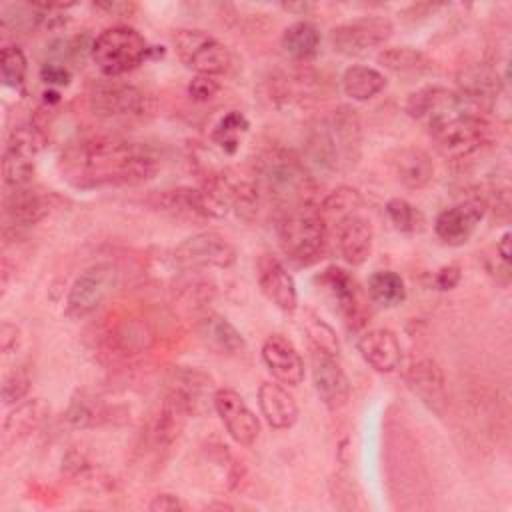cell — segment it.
<instances>
[{"label": "cell", "instance_id": "8992f818", "mask_svg": "<svg viewBox=\"0 0 512 512\" xmlns=\"http://www.w3.org/2000/svg\"><path fill=\"white\" fill-rule=\"evenodd\" d=\"M148 52L150 46L138 30L130 26H112L92 40L90 58L104 76L118 78L138 68Z\"/></svg>", "mask_w": 512, "mask_h": 512}, {"label": "cell", "instance_id": "cb8c5ba5", "mask_svg": "<svg viewBox=\"0 0 512 512\" xmlns=\"http://www.w3.org/2000/svg\"><path fill=\"white\" fill-rule=\"evenodd\" d=\"M362 360L380 374H390L400 366L402 348L398 336L390 328H372L358 340Z\"/></svg>", "mask_w": 512, "mask_h": 512}, {"label": "cell", "instance_id": "4316f807", "mask_svg": "<svg viewBox=\"0 0 512 512\" xmlns=\"http://www.w3.org/2000/svg\"><path fill=\"white\" fill-rule=\"evenodd\" d=\"M258 406L274 430H288L298 420V404L294 396L280 384L262 382L258 386Z\"/></svg>", "mask_w": 512, "mask_h": 512}, {"label": "cell", "instance_id": "816d5d0a", "mask_svg": "<svg viewBox=\"0 0 512 512\" xmlns=\"http://www.w3.org/2000/svg\"><path fill=\"white\" fill-rule=\"evenodd\" d=\"M44 100H46V102H58V100H60V94H58L56 90H46V92H44Z\"/></svg>", "mask_w": 512, "mask_h": 512}, {"label": "cell", "instance_id": "7a4b0ae2", "mask_svg": "<svg viewBox=\"0 0 512 512\" xmlns=\"http://www.w3.org/2000/svg\"><path fill=\"white\" fill-rule=\"evenodd\" d=\"M362 122L354 108L336 106L318 116L306 130L308 158L328 174L350 172L362 156Z\"/></svg>", "mask_w": 512, "mask_h": 512}, {"label": "cell", "instance_id": "603a6c76", "mask_svg": "<svg viewBox=\"0 0 512 512\" xmlns=\"http://www.w3.org/2000/svg\"><path fill=\"white\" fill-rule=\"evenodd\" d=\"M406 384L420 402L440 414L446 406V380L444 372L432 358H420L410 364L406 372Z\"/></svg>", "mask_w": 512, "mask_h": 512}, {"label": "cell", "instance_id": "60d3db41", "mask_svg": "<svg viewBox=\"0 0 512 512\" xmlns=\"http://www.w3.org/2000/svg\"><path fill=\"white\" fill-rule=\"evenodd\" d=\"M360 206H362L360 194H358L354 188L340 186V188L332 190V192L324 198V202H322V206H320L318 210L322 212V216H324V220H326L328 224H330V220L336 224L340 218H344V216L356 212Z\"/></svg>", "mask_w": 512, "mask_h": 512}, {"label": "cell", "instance_id": "7402d4cb", "mask_svg": "<svg viewBox=\"0 0 512 512\" xmlns=\"http://www.w3.org/2000/svg\"><path fill=\"white\" fill-rule=\"evenodd\" d=\"M262 360L280 384L298 386L304 380V360L298 348L282 334H270L262 344Z\"/></svg>", "mask_w": 512, "mask_h": 512}, {"label": "cell", "instance_id": "f35d334b", "mask_svg": "<svg viewBox=\"0 0 512 512\" xmlns=\"http://www.w3.org/2000/svg\"><path fill=\"white\" fill-rule=\"evenodd\" d=\"M248 126V118L242 112L232 110L226 116H222L214 126L212 142L218 144L226 154H234L240 146V136L248 132Z\"/></svg>", "mask_w": 512, "mask_h": 512}, {"label": "cell", "instance_id": "7c38bea8", "mask_svg": "<svg viewBox=\"0 0 512 512\" xmlns=\"http://www.w3.org/2000/svg\"><path fill=\"white\" fill-rule=\"evenodd\" d=\"M392 32L394 26L386 16H362L332 28L330 44L334 52L348 58H358L386 44Z\"/></svg>", "mask_w": 512, "mask_h": 512}, {"label": "cell", "instance_id": "681fc988", "mask_svg": "<svg viewBox=\"0 0 512 512\" xmlns=\"http://www.w3.org/2000/svg\"><path fill=\"white\" fill-rule=\"evenodd\" d=\"M18 344V328L10 322H2L0 326V348L4 354H10Z\"/></svg>", "mask_w": 512, "mask_h": 512}, {"label": "cell", "instance_id": "d4e9b609", "mask_svg": "<svg viewBox=\"0 0 512 512\" xmlns=\"http://www.w3.org/2000/svg\"><path fill=\"white\" fill-rule=\"evenodd\" d=\"M4 212L10 224H14L16 228L34 226L50 212V196H46L32 184L8 188V194L4 198Z\"/></svg>", "mask_w": 512, "mask_h": 512}, {"label": "cell", "instance_id": "83f0119b", "mask_svg": "<svg viewBox=\"0 0 512 512\" xmlns=\"http://www.w3.org/2000/svg\"><path fill=\"white\" fill-rule=\"evenodd\" d=\"M392 168L402 186L410 190L424 188L434 176V162L422 148L406 146L392 156Z\"/></svg>", "mask_w": 512, "mask_h": 512}, {"label": "cell", "instance_id": "ab89813d", "mask_svg": "<svg viewBox=\"0 0 512 512\" xmlns=\"http://www.w3.org/2000/svg\"><path fill=\"white\" fill-rule=\"evenodd\" d=\"M302 328L308 334V340L312 342V348L322 350V352L332 354V356L340 354V342H338V336H336L334 328L326 320H322L316 312H312V310L304 312Z\"/></svg>", "mask_w": 512, "mask_h": 512}, {"label": "cell", "instance_id": "484cf974", "mask_svg": "<svg viewBox=\"0 0 512 512\" xmlns=\"http://www.w3.org/2000/svg\"><path fill=\"white\" fill-rule=\"evenodd\" d=\"M198 338L206 348L220 356H236L246 348L244 336L240 330L222 314L208 312L198 320Z\"/></svg>", "mask_w": 512, "mask_h": 512}, {"label": "cell", "instance_id": "4fadbf2b", "mask_svg": "<svg viewBox=\"0 0 512 512\" xmlns=\"http://www.w3.org/2000/svg\"><path fill=\"white\" fill-rule=\"evenodd\" d=\"M212 404L220 416L228 436L240 446H252L260 436V422L246 400L232 388H218L212 394Z\"/></svg>", "mask_w": 512, "mask_h": 512}, {"label": "cell", "instance_id": "5bb4252c", "mask_svg": "<svg viewBox=\"0 0 512 512\" xmlns=\"http://www.w3.org/2000/svg\"><path fill=\"white\" fill-rule=\"evenodd\" d=\"M486 208L488 204L480 196H470L450 208H444L434 220L436 236L448 246L466 244L484 218Z\"/></svg>", "mask_w": 512, "mask_h": 512}, {"label": "cell", "instance_id": "f546056e", "mask_svg": "<svg viewBox=\"0 0 512 512\" xmlns=\"http://www.w3.org/2000/svg\"><path fill=\"white\" fill-rule=\"evenodd\" d=\"M212 384L214 382L206 372L190 366H174L166 376V392L182 398L194 412L202 398L212 390Z\"/></svg>", "mask_w": 512, "mask_h": 512}, {"label": "cell", "instance_id": "ba28073f", "mask_svg": "<svg viewBox=\"0 0 512 512\" xmlns=\"http://www.w3.org/2000/svg\"><path fill=\"white\" fill-rule=\"evenodd\" d=\"M90 110L102 118H144L152 112V96L142 88L114 78L94 84Z\"/></svg>", "mask_w": 512, "mask_h": 512}, {"label": "cell", "instance_id": "b9f144b4", "mask_svg": "<svg viewBox=\"0 0 512 512\" xmlns=\"http://www.w3.org/2000/svg\"><path fill=\"white\" fill-rule=\"evenodd\" d=\"M386 214L400 232H420L424 226L422 212L404 198H392L386 202Z\"/></svg>", "mask_w": 512, "mask_h": 512}, {"label": "cell", "instance_id": "74e56055", "mask_svg": "<svg viewBox=\"0 0 512 512\" xmlns=\"http://www.w3.org/2000/svg\"><path fill=\"white\" fill-rule=\"evenodd\" d=\"M378 64L396 74H414V72L426 70L430 66V60L426 58L424 52L416 48L396 46V48L382 50L378 54Z\"/></svg>", "mask_w": 512, "mask_h": 512}, {"label": "cell", "instance_id": "9a60e30c", "mask_svg": "<svg viewBox=\"0 0 512 512\" xmlns=\"http://www.w3.org/2000/svg\"><path fill=\"white\" fill-rule=\"evenodd\" d=\"M502 92V80L488 64H470L458 74V98L464 110L482 114Z\"/></svg>", "mask_w": 512, "mask_h": 512}, {"label": "cell", "instance_id": "6da1fadb", "mask_svg": "<svg viewBox=\"0 0 512 512\" xmlns=\"http://www.w3.org/2000/svg\"><path fill=\"white\" fill-rule=\"evenodd\" d=\"M60 172L76 188L136 186L158 172V154L144 142L118 134H92L70 142L60 154Z\"/></svg>", "mask_w": 512, "mask_h": 512}, {"label": "cell", "instance_id": "7dc6e473", "mask_svg": "<svg viewBox=\"0 0 512 512\" xmlns=\"http://www.w3.org/2000/svg\"><path fill=\"white\" fill-rule=\"evenodd\" d=\"M148 508L152 512H182L188 510V504L174 494H158L154 496V500L148 504Z\"/></svg>", "mask_w": 512, "mask_h": 512}, {"label": "cell", "instance_id": "52a82bcc", "mask_svg": "<svg viewBox=\"0 0 512 512\" xmlns=\"http://www.w3.org/2000/svg\"><path fill=\"white\" fill-rule=\"evenodd\" d=\"M172 44L178 58L196 74L218 76L230 70L232 52L218 38L202 30H176Z\"/></svg>", "mask_w": 512, "mask_h": 512}, {"label": "cell", "instance_id": "f1b7e54d", "mask_svg": "<svg viewBox=\"0 0 512 512\" xmlns=\"http://www.w3.org/2000/svg\"><path fill=\"white\" fill-rule=\"evenodd\" d=\"M320 282L330 290V294L338 302V308H340L342 316L346 318V322H350V324L362 322V304L358 298L356 282L346 270H342L338 266H328L320 274Z\"/></svg>", "mask_w": 512, "mask_h": 512}, {"label": "cell", "instance_id": "8d00e7d4", "mask_svg": "<svg viewBox=\"0 0 512 512\" xmlns=\"http://www.w3.org/2000/svg\"><path fill=\"white\" fill-rule=\"evenodd\" d=\"M110 344L120 354H140L152 344V330L146 322L124 320L110 332Z\"/></svg>", "mask_w": 512, "mask_h": 512}, {"label": "cell", "instance_id": "e0dca14e", "mask_svg": "<svg viewBox=\"0 0 512 512\" xmlns=\"http://www.w3.org/2000/svg\"><path fill=\"white\" fill-rule=\"evenodd\" d=\"M322 92H324L322 78L308 68L286 70L270 80V94L280 108L304 106L306 102L318 100Z\"/></svg>", "mask_w": 512, "mask_h": 512}, {"label": "cell", "instance_id": "c3c4849f", "mask_svg": "<svg viewBox=\"0 0 512 512\" xmlns=\"http://www.w3.org/2000/svg\"><path fill=\"white\" fill-rule=\"evenodd\" d=\"M460 276H462L460 266L458 264H448V266L438 270L434 284H436L438 290H452L460 282Z\"/></svg>", "mask_w": 512, "mask_h": 512}, {"label": "cell", "instance_id": "3957f363", "mask_svg": "<svg viewBox=\"0 0 512 512\" xmlns=\"http://www.w3.org/2000/svg\"><path fill=\"white\" fill-rule=\"evenodd\" d=\"M254 182L262 198L280 212L312 204L316 182L298 154L286 148L262 152L254 164Z\"/></svg>", "mask_w": 512, "mask_h": 512}, {"label": "cell", "instance_id": "f6af8a7d", "mask_svg": "<svg viewBox=\"0 0 512 512\" xmlns=\"http://www.w3.org/2000/svg\"><path fill=\"white\" fill-rule=\"evenodd\" d=\"M218 90H220V82L216 80V76H208V74H196L188 84V94L196 102L212 100L218 94Z\"/></svg>", "mask_w": 512, "mask_h": 512}, {"label": "cell", "instance_id": "d6a6232c", "mask_svg": "<svg viewBox=\"0 0 512 512\" xmlns=\"http://www.w3.org/2000/svg\"><path fill=\"white\" fill-rule=\"evenodd\" d=\"M342 92L356 100V102H366L376 98L384 88H386V78L380 70L372 68V66H350L344 70L342 78Z\"/></svg>", "mask_w": 512, "mask_h": 512}, {"label": "cell", "instance_id": "d590c367", "mask_svg": "<svg viewBox=\"0 0 512 512\" xmlns=\"http://www.w3.org/2000/svg\"><path fill=\"white\" fill-rule=\"evenodd\" d=\"M368 296L378 306L394 308L406 300L404 280L392 270H376L368 278Z\"/></svg>", "mask_w": 512, "mask_h": 512}, {"label": "cell", "instance_id": "ee69618b", "mask_svg": "<svg viewBox=\"0 0 512 512\" xmlns=\"http://www.w3.org/2000/svg\"><path fill=\"white\" fill-rule=\"evenodd\" d=\"M30 372L26 366H18L14 370H10L4 380H2V400L6 406L10 404H20L28 392H30Z\"/></svg>", "mask_w": 512, "mask_h": 512}, {"label": "cell", "instance_id": "277c9868", "mask_svg": "<svg viewBox=\"0 0 512 512\" xmlns=\"http://www.w3.org/2000/svg\"><path fill=\"white\" fill-rule=\"evenodd\" d=\"M278 240L284 254L300 266L316 264L328 248V222L314 204L280 212Z\"/></svg>", "mask_w": 512, "mask_h": 512}, {"label": "cell", "instance_id": "8fae6325", "mask_svg": "<svg viewBox=\"0 0 512 512\" xmlns=\"http://www.w3.org/2000/svg\"><path fill=\"white\" fill-rule=\"evenodd\" d=\"M42 146H44V136L36 126L24 124L12 130L4 148V160H2L4 184L8 188H20V186L32 184L34 170H36V156L40 154Z\"/></svg>", "mask_w": 512, "mask_h": 512}, {"label": "cell", "instance_id": "5b68a950", "mask_svg": "<svg viewBox=\"0 0 512 512\" xmlns=\"http://www.w3.org/2000/svg\"><path fill=\"white\" fill-rule=\"evenodd\" d=\"M426 124L438 150L456 160L478 152L488 144L492 132L490 122L482 114L468 112L462 106L450 108Z\"/></svg>", "mask_w": 512, "mask_h": 512}, {"label": "cell", "instance_id": "bcb514c9", "mask_svg": "<svg viewBox=\"0 0 512 512\" xmlns=\"http://www.w3.org/2000/svg\"><path fill=\"white\" fill-rule=\"evenodd\" d=\"M70 70L60 64V62H46L40 68V78L48 84V86H66L70 82Z\"/></svg>", "mask_w": 512, "mask_h": 512}, {"label": "cell", "instance_id": "2e32d148", "mask_svg": "<svg viewBox=\"0 0 512 512\" xmlns=\"http://www.w3.org/2000/svg\"><path fill=\"white\" fill-rule=\"evenodd\" d=\"M310 368H312V382L322 404L328 410H340L342 406H346L350 398V380L344 368L340 366L338 356L312 348Z\"/></svg>", "mask_w": 512, "mask_h": 512}, {"label": "cell", "instance_id": "e575fe53", "mask_svg": "<svg viewBox=\"0 0 512 512\" xmlns=\"http://www.w3.org/2000/svg\"><path fill=\"white\" fill-rule=\"evenodd\" d=\"M280 42H282L284 52L292 60L306 62V60L314 58L320 48V32L312 22L298 20L284 30Z\"/></svg>", "mask_w": 512, "mask_h": 512}, {"label": "cell", "instance_id": "9c48e42d", "mask_svg": "<svg viewBox=\"0 0 512 512\" xmlns=\"http://www.w3.org/2000/svg\"><path fill=\"white\" fill-rule=\"evenodd\" d=\"M118 282V268L110 262H96L88 266L72 282L66 296V314L84 318L104 304Z\"/></svg>", "mask_w": 512, "mask_h": 512}, {"label": "cell", "instance_id": "44dd1931", "mask_svg": "<svg viewBox=\"0 0 512 512\" xmlns=\"http://www.w3.org/2000/svg\"><path fill=\"white\" fill-rule=\"evenodd\" d=\"M334 232L338 252L344 262L352 266H360L362 262H366L374 242V228L366 216L352 212L334 224Z\"/></svg>", "mask_w": 512, "mask_h": 512}, {"label": "cell", "instance_id": "d6986e66", "mask_svg": "<svg viewBox=\"0 0 512 512\" xmlns=\"http://www.w3.org/2000/svg\"><path fill=\"white\" fill-rule=\"evenodd\" d=\"M154 206L176 214V216H198V218H220L226 210L210 196L206 188H172L162 190L154 196Z\"/></svg>", "mask_w": 512, "mask_h": 512}, {"label": "cell", "instance_id": "836d02e7", "mask_svg": "<svg viewBox=\"0 0 512 512\" xmlns=\"http://www.w3.org/2000/svg\"><path fill=\"white\" fill-rule=\"evenodd\" d=\"M46 412L48 408L40 398H32L16 404V408L4 420V442L14 444L16 440L28 436L32 430H36L42 424V420L46 418Z\"/></svg>", "mask_w": 512, "mask_h": 512}, {"label": "cell", "instance_id": "ffe728a7", "mask_svg": "<svg viewBox=\"0 0 512 512\" xmlns=\"http://www.w3.org/2000/svg\"><path fill=\"white\" fill-rule=\"evenodd\" d=\"M258 286L282 312L292 314L298 308V292L292 274L270 254H262L258 260Z\"/></svg>", "mask_w": 512, "mask_h": 512}, {"label": "cell", "instance_id": "f907efd6", "mask_svg": "<svg viewBox=\"0 0 512 512\" xmlns=\"http://www.w3.org/2000/svg\"><path fill=\"white\" fill-rule=\"evenodd\" d=\"M496 252L500 254L502 262L508 264V260H510V232H504V234L500 236V240H498V244H496Z\"/></svg>", "mask_w": 512, "mask_h": 512}, {"label": "cell", "instance_id": "30bf717a", "mask_svg": "<svg viewBox=\"0 0 512 512\" xmlns=\"http://www.w3.org/2000/svg\"><path fill=\"white\" fill-rule=\"evenodd\" d=\"M172 260L182 270L230 268L236 262V248L214 230H204L184 238L172 252Z\"/></svg>", "mask_w": 512, "mask_h": 512}, {"label": "cell", "instance_id": "4dcf8cb0", "mask_svg": "<svg viewBox=\"0 0 512 512\" xmlns=\"http://www.w3.org/2000/svg\"><path fill=\"white\" fill-rule=\"evenodd\" d=\"M462 106L456 92H450L442 86H424L412 92L406 100V112L416 120L430 122L438 114Z\"/></svg>", "mask_w": 512, "mask_h": 512}, {"label": "cell", "instance_id": "1f68e13d", "mask_svg": "<svg viewBox=\"0 0 512 512\" xmlns=\"http://www.w3.org/2000/svg\"><path fill=\"white\" fill-rule=\"evenodd\" d=\"M114 416L110 412V408L94 394L86 392V390H78L74 392V396L70 398L68 410H66V420L74 426V428H96L102 426L106 422H110Z\"/></svg>", "mask_w": 512, "mask_h": 512}, {"label": "cell", "instance_id": "ac0fdd59", "mask_svg": "<svg viewBox=\"0 0 512 512\" xmlns=\"http://www.w3.org/2000/svg\"><path fill=\"white\" fill-rule=\"evenodd\" d=\"M194 414V410L176 394L166 392L158 410L154 412L148 424V440L156 450H166L172 446L182 434L186 420Z\"/></svg>", "mask_w": 512, "mask_h": 512}, {"label": "cell", "instance_id": "7bdbcfd3", "mask_svg": "<svg viewBox=\"0 0 512 512\" xmlns=\"http://www.w3.org/2000/svg\"><path fill=\"white\" fill-rule=\"evenodd\" d=\"M0 68H2V80L10 88H20L26 80L28 62L24 52L16 44H8L0 52Z\"/></svg>", "mask_w": 512, "mask_h": 512}]
</instances>
